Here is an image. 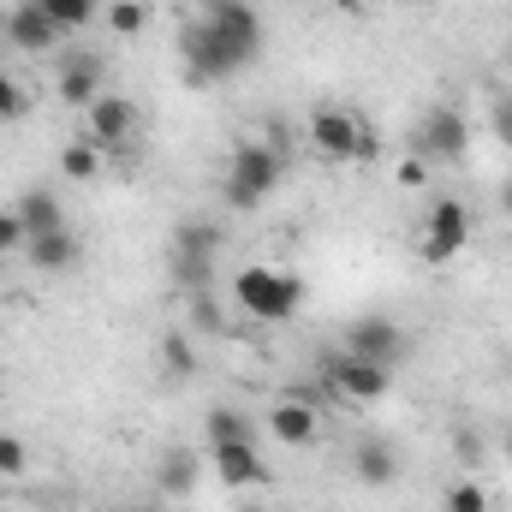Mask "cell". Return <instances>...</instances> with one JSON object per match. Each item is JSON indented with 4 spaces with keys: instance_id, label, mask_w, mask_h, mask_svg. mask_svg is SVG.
Instances as JSON below:
<instances>
[{
    "instance_id": "11",
    "label": "cell",
    "mask_w": 512,
    "mask_h": 512,
    "mask_svg": "<svg viewBox=\"0 0 512 512\" xmlns=\"http://www.w3.org/2000/svg\"><path fill=\"white\" fill-rule=\"evenodd\" d=\"M84 120H90V143L114 161V155H126L131 131H137V108H131L126 96H96L90 108H84Z\"/></svg>"
},
{
    "instance_id": "6",
    "label": "cell",
    "mask_w": 512,
    "mask_h": 512,
    "mask_svg": "<svg viewBox=\"0 0 512 512\" xmlns=\"http://www.w3.org/2000/svg\"><path fill=\"white\" fill-rule=\"evenodd\" d=\"M465 245H471V209H465L459 197H441V203L429 209V221H423V245H417V251H423V262L441 268V262H453Z\"/></svg>"
},
{
    "instance_id": "23",
    "label": "cell",
    "mask_w": 512,
    "mask_h": 512,
    "mask_svg": "<svg viewBox=\"0 0 512 512\" xmlns=\"http://www.w3.org/2000/svg\"><path fill=\"white\" fill-rule=\"evenodd\" d=\"M441 512H495V501H489V489L477 477H459V483H447Z\"/></svg>"
},
{
    "instance_id": "19",
    "label": "cell",
    "mask_w": 512,
    "mask_h": 512,
    "mask_svg": "<svg viewBox=\"0 0 512 512\" xmlns=\"http://www.w3.org/2000/svg\"><path fill=\"white\" fill-rule=\"evenodd\" d=\"M197 453L191 447H161V459H155V489L161 495H191L197 489Z\"/></svg>"
},
{
    "instance_id": "37",
    "label": "cell",
    "mask_w": 512,
    "mask_h": 512,
    "mask_svg": "<svg viewBox=\"0 0 512 512\" xmlns=\"http://www.w3.org/2000/svg\"><path fill=\"white\" fill-rule=\"evenodd\" d=\"M0 54H6V42H0Z\"/></svg>"
},
{
    "instance_id": "35",
    "label": "cell",
    "mask_w": 512,
    "mask_h": 512,
    "mask_svg": "<svg viewBox=\"0 0 512 512\" xmlns=\"http://www.w3.org/2000/svg\"><path fill=\"white\" fill-rule=\"evenodd\" d=\"M179 512H203V507H179Z\"/></svg>"
},
{
    "instance_id": "17",
    "label": "cell",
    "mask_w": 512,
    "mask_h": 512,
    "mask_svg": "<svg viewBox=\"0 0 512 512\" xmlns=\"http://www.w3.org/2000/svg\"><path fill=\"white\" fill-rule=\"evenodd\" d=\"M203 441H209V453L215 447H256V417H245L239 405H209Z\"/></svg>"
},
{
    "instance_id": "31",
    "label": "cell",
    "mask_w": 512,
    "mask_h": 512,
    "mask_svg": "<svg viewBox=\"0 0 512 512\" xmlns=\"http://www.w3.org/2000/svg\"><path fill=\"white\" fill-rule=\"evenodd\" d=\"M423 179H429V161H423V155H417V161H405V167H399V185H423Z\"/></svg>"
},
{
    "instance_id": "9",
    "label": "cell",
    "mask_w": 512,
    "mask_h": 512,
    "mask_svg": "<svg viewBox=\"0 0 512 512\" xmlns=\"http://www.w3.org/2000/svg\"><path fill=\"white\" fill-rule=\"evenodd\" d=\"M268 435H274L280 447H316V435H322L316 399H310L304 387L280 393V399H274V411H268Z\"/></svg>"
},
{
    "instance_id": "24",
    "label": "cell",
    "mask_w": 512,
    "mask_h": 512,
    "mask_svg": "<svg viewBox=\"0 0 512 512\" xmlns=\"http://www.w3.org/2000/svg\"><path fill=\"white\" fill-rule=\"evenodd\" d=\"M143 24H149V6H143V0H114V6H108V30H114V36H137Z\"/></svg>"
},
{
    "instance_id": "30",
    "label": "cell",
    "mask_w": 512,
    "mask_h": 512,
    "mask_svg": "<svg viewBox=\"0 0 512 512\" xmlns=\"http://www.w3.org/2000/svg\"><path fill=\"white\" fill-rule=\"evenodd\" d=\"M6 251H24V227H18V215L12 209H0V256Z\"/></svg>"
},
{
    "instance_id": "4",
    "label": "cell",
    "mask_w": 512,
    "mask_h": 512,
    "mask_svg": "<svg viewBox=\"0 0 512 512\" xmlns=\"http://www.w3.org/2000/svg\"><path fill=\"white\" fill-rule=\"evenodd\" d=\"M310 149L322 161H370L376 137L364 126V114L352 108H310Z\"/></svg>"
},
{
    "instance_id": "25",
    "label": "cell",
    "mask_w": 512,
    "mask_h": 512,
    "mask_svg": "<svg viewBox=\"0 0 512 512\" xmlns=\"http://www.w3.org/2000/svg\"><path fill=\"white\" fill-rule=\"evenodd\" d=\"M30 114V90L12 78V72H0V126H12V120H24Z\"/></svg>"
},
{
    "instance_id": "16",
    "label": "cell",
    "mask_w": 512,
    "mask_h": 512,
    "mask_svg": "<svg viewBox=\"0 0 512 512\" xmlns=\"http://www.w3.org/2000/svg\"><path fill=\"white\" fill-rule=\"evenodd\" d=\"M352 477H358L364 489L399 483V447H393V441H358V447H352Z\"/></svg>"
},
{
    "instance_id": "7",
    "label": "cell",
    "mask_w": 512,
    "mask_h": 512,
    "mask_svg": "<svg viewBox=\"0 0 512 512\" xmlns=\"http://www.w3.org/2000/svg\"><path fill=\"white\" fill-rule=\"evenodd\" d=\"M328 387H334L340 405H376V399H387V387H393V370H387V364H370V358L340 352V358L328 364Z\"/></svg>"
},
{
    "instance_id": "36",
    "label": "cell",
    "mask_w": 512,
    "mask_h": 512,
    "mask_svg": "<svg viewBox=\"0 0 512 512\" xmlns=\"http://www.w3.org/2000/svg\"><path fill=\"white\" fill-rule=\"evenodd\" d=\"M126 512H143V507H126Z\"/></svg>"
},
{
    "instance_id": "14",
    "label": "cell",
    "mask_w": 512,
    "mask_h": 512,
    "mask_svg": "<svg viewBox=\"0 0 512 512\" xmlns=\"http://www.w3.org/2000/svg\"><path fill=\"white\" fill-rule=\"evenodd\" d=\"M209 465H215L221 489H262V483H268V465H262L256 447H215Z\"/></svg>"
},
{
    "instance_id": "27",
    "label": "cell",
    "mask_w": 512,
    "mask_h": 512,
    "mask_svg": "<svg viewBox=\"0 0 512 512\" xmlns=\"http://www.w3.org/2000/svg\"><path fill=\"white\" fill-rule=\"evenodd\" d=\"M30 471V447L18 435H0V477H24Z\"/></svg>"
},
{
    "instance_id": "1",
    "label": "cell",
    "mask_w": 512,
    "mask_h": 512,
    "mask_svg": "<svg viewBox=\"0 0 512 512\" xmlns=\"http://www.w3.org/2000/svg\"><path fill=\"white\" fill-rule=\"evenodd\" d=\"M262 54V18L251 0H203L179 36V60L191 84H227Z\"/></svg>"
},
{
    "instance_id": "8",
    "label": "cell",
    "mask_w": 512,
    "mask_h": 512,
    "mask_svg": "<svg viewBox=\"0 0 512 512\" xmlns=\"http://www.w3.org/2000/svg\"><path fill=\"white\" fill-rule=\"evenodd\" d=\"M465 149H471L465 108H429L423 114V131H417V155L423 161H465Z\"/></svg>"
},
{
    "instance_id": "2",
    "label": "cell",
    "mask_w": 512,
    "mask_h": 512,
    "mask_svg": "<svg viewBox=\"0 0 512 512\" xmlns=\"http://www.w3.org/2000/svg\"><path fill=\"white\" fill-rule=\"evenodd\" d=\"M233 304H239L245 316H256V322H292L298 304H304V280L286 274V268L251 262V268H239V280H233Z\"/></svg>"
},
{
    "instance_id": "3",
    "label": "cell",
    "mask_w": 512,
    "mask_h": 512,
    "mask_svg": "<svg viewBox=\"0 0 512 512\" xmlns=\"http://www.w3.org/2000/svg\"><path fill=\"white\" fill-rule=\"evenodd\" d=\"M280 173H286V161H280L274 143H239L233 161H227V185H221L227 209L245 215V209H256V203H268L274 185H280Z\"/></svg>"
},
{
    "instance_id": "20",
    "label": "cell",
    "mask_w": 512,
    "mask_h": 512,
    "mask_svg": "<svg viewBox=\"0 0 512 512\" xmlns=\"http://www.w3.org/2000/svg\"><path fill=\"white\" fill-rule=\"evenodd\" d=\"M36 6L48 12V24H54L60 36H72V30H84V24L102 18V0H36Z\"/></svg>"
},
{
    "instance_id": "32",
    "label": "cell",
    "mask_w": 512,
    "mask_h": 512,
    "mask_svg": "<svg viewBox=\"0 0 512 512\" xmlns=\"http://www.w3.org/2000/svg\"><path fill=\"white\" fill-rule=\"evenodd\" d=\"M501 215H507V221H512V179H507V185H501Z\"/></svg>"
},
{
    "instance_id": "21",
    "label": "cell",
    "mask_w": 512,
    "mask_h": 512,
    "mask_svg": "<svg viewBox=\"0 0 512 512\" xmlns=\"http://www.w3.org/2000/svg\"><path fill=\"white\" fill-rule=\"evenodd\" d=\"M102 161H108V155H102L90 137H72V143L60 149V173H66V179H78V185H90V179L102 173Z\"/></svg>"
},
{
    "instance_id": "29",
    "label": "cell",
    "mask_w": 512,
    "mask_h": 512,
    "mask_svg": "<svg viewBox=\"0 0 512 512\" xmlns=\"http://www.w3.org/2000/svg\"><path fill=\"white\" fill-rule=\"evenodd\" d=\"M453 453H459L465 465H477V459H483L489 447H483V435H477V429H459V435H453Z\"/></svg>"
},
{
    "instance_id": "34",
    "label": "cell",
    "mask_w": 512,
    "mask_h": 512,
    "mask_svg": "<svg viewBox=\"0 0 512 512\" xmlns=\"http://www.w3.org/2000/svg\"><path fill=\"white\" fill-rule=\"evenodd\" d=\"M501 441H507V459H512V429H507V435H501Z\"/></svg>"
},
{
    "instance_id": "28",
    "label": "cell",
    "mask_w": 512,
    "mask_h": 512,
    "mask_svg": "<svg viewBox=\"0 0 512 512\" xmlns=\"http://www.w3.org/2000/svg\"><path fill=\"white\" fill-rule=\"evenodd\" d=\"M489 131H495L501 149H512V96H495L489 102Z\"/></svg>"
},
{
    "instance_id": "10",
    "label": "cell",
    "mask_w": 512,
    "mask_h": 512,
    "mask_svg": "<svg viewBox=\"0 0 512 512\" xmlns=\"http://www.w3.org/2000/svg\"><path fill=\"white\" fill-rule=\"evenodd\" d=\"M405 346H411L405 328L387 322V316H358V322L346 328V352H352V358H370V364H387V370L405 358Z\"/></svg>"
},
{
    "instance_id": "33",
    "label": "cell",
    "mask_w": 512,
    "mask_h": 512,
    "mask_svg": "<svg viewBox=\"0 0 512 512\" xmlns=\"http://www.w3.org/2000/svg\"><path fill=\"white\" fill-rule=\"evenodd\" d=\"M340 6H346V12H358V6H364V0H340Z\"/></svg>"
},
{
    "instance_id": "26",
    "label": "cell",
    "mask_w": 512,
    "mask_h": 512,
    "mask_svg": "<svg viewBox=\"0 0 512 512\" xmlns=\"http://www.w3.org/2000/svg\"><path fill=\"white\" fill-rule=\"evenodd\" d=\"M185 304H191V328H197V334H203V328H209V334L221 328V304H215V286H203V292H185Z\"/></svg>"
},
{
    "instance_id": "15",
    "label": "cell",
    "mask_w": 512,
    "mask_h": 512,
    "mask_svg": "<svg viewBox=\"0 0 512 512\" xmlns=\"http://www.w3.org/2000/svg\"><path fill=\"white\" fill-rule=\"evenodd\" d=\"M96 96H108V90H102V60H96V54H72V60L60 66V102H66V108H90Z\"/></svg>"
},
{
    "instance_id": "13",
    "label": "cell",
    "mask_w": 512,
    "mask_h": 512,
    "mask_svg": "<svg viewBox=\"0 0 512 512\" xmlns=\"http://www.w3.org/2000/svg\"><path fill=\"white\" fill-rule=\"evenodd\" d=\"M18 256H24L36 274H66V268H78L84 245H78V233H72V227H60V233H30Z\"/></svg>"
},
{
    "instance_id": "5",
    "label": "cell",
    "mask_w": 512,
    "mask_h": 512,
    "mask_svg": "<svg viewBox=\"0 0 512 512\" xmlns=\"http://www.w3.org/2000/svg\"><path fill=\"white\" fill-rule=\"evenodd\" d=\"M215 251H221V227L215 221H185L173 233V251H167V268L185 292H203L215 286Z\"/></svg>"
},
{
    "instance_id": "12",
    "label": "cell",
    "mask_w": 512,
    "mask_h": 512,
    "mask_svg": "<svg viewBox=\"0 0 512 512\" xmlns=\"http://www.w3.org/2000/svg\"><path fill=\"white\" fill-rule=\"evenodd\" d=\"M6 42H12L18 54H54V48H60V30L48 24V12H42L36 0H18V6L6 12Z\"/></svg>"
},
{
    "instance_id": "18",
    "label": "cell",
    "mask_w": 512,
    "mask_h": 512,
    "mask_svg": "<svg viewBox=\"0 0 512 512\" xmlns=\"http://www.w3.org/2000/svg\"><path fill=\"white\" fill-rule=\"evenodd\" d=\"M12 215H18V227H24V239L30 233H60L66 227V203L48 191V185H36V191H24L18 203H12Z\"/></svg>"
},
{
    "instance_id": "22",
    "label": "cell",
    "mask_w": 512,
    "mask_h": 512,
    "mask_svg": "<svg viewBox=\"0 0 512 512\" xmlns=\"http://www.w3.org/2000/svg\"><path fill=\"white\" fill-rule=\"evenodd\" d=\"M161 370H167L173 382H191V376H197V346H191V334H161Z\"/></svg>"
}]
</instances>
